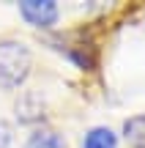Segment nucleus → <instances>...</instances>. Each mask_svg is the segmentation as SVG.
I'll return each mask as SVG.
<instances>
[{"label":"nucleus","instance_id":"nucleus-4","mask_svg":"<svg viewBox=\"0 0 145 148\" xmlns=\"http://www.w3.org/2000/svg\"><path fill=\"white\" fill-rule=\"evenodd\" d=\"M82 148H118V137L107 126H93L82 137Z\"/></svg>","mask_w":145,"mask_h":148},{"label":"nucleus","instance_id":"nucleus-5","mask_svg":"<svg viewBox=\"0 0 145 148\" xmlns=\"http://www.w3.org/2000/svg\"><path fill=\"white\" fill-rule=\"evenodd\" d=\"M25 148H66L63 134H58L55 129H36V132L27 137Z\"/></svg>","mask_w":145,"mask_h":148},{"label":"nucleus","instance_id":"nucleus-7","mask_svg":"<svg viewBox=\"0 0 145 148\" xmlns=\"http://www.w3.org/2000/svg\"><path fill=\"white\" fill-rule=\"evenodd\" d=\"M11 145H14V126L0 118V148H11Z\"/></svg>","mask_w":145,"mask_h":148},{"label":"nucleus","instance_id":"nucleus-6","mask_svg":"<svg viewBox=\"0 0 145 148\" xmlns=\"http://www.w3.org/2000/svg\"><path fill=\"white\" fill-rule=\"evenodd\" d=\"M123 137L131 148H145V115H134L123 123Z\"/></svg>","mask_w":145,"mask_h":148},{"label":"nucleus","instance_id":"nucleus-1","mask_svg":"<svg viewBox=\"0 0 145 148\" xmlns=\"http://www.w3.org/2000/svg\"><path fill=\"white\" fill-rule=\"evenodd\" d=\"M30 69H33V52L27 49V44L3 38L0 41V88L16 90L30 77Z\"/></svg>","mask_w":145,"mask_h":148},{"label":"nucleus","instance_id":"nucleus-3","mask_svg":"<svg viewBox=\"0 0 145 148\" xmlns=\"http://www.w3.org/2000/svg\"><path fill=\"white\" fill-rule=\"evenodd\" d=\"M16 118L22 123H38L44 118V99L36 90H25L22 99L16 101Z\"/></svg>","mask_w":145,"mask_h":148},{"label":"nucleus","instance_id":"nucleus-2","mask_svg":"<svg viewBox=\"0 0 145 148\" xmlns=\"http://www.w3.org/2000/svg\"><path fill=\"white\" fill-rule=\"evenodd\" d=\"M19 16L30 27L47 30V27H52L55 22H58L60 8H58L55 0H25V3H19Z\"/></svg>","mask_w":145,"mask_h":148}]
</instances>
